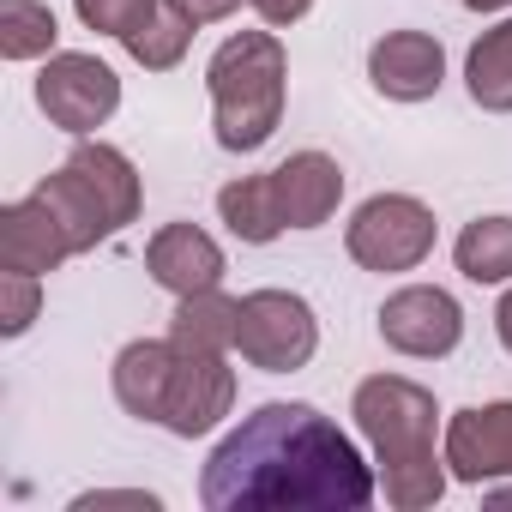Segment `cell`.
I'll return each mask as SVG.
<instances>
[{"label": "cell", "mask_w": 512, "mask_h": 512, "mask_svg": "<svg viewBox=\"0 0 512 512\" xmlns=\"http://www.w3.org/2000/svg\"><path fill=\"white\" fill-rule=\"evenodd\" d=\"M446 470L470 488L512 476V404H470L446 422Z\"/></svg>", "instance_id": "cell-10"}, {"label": "cell", "mask_w": 512, "mask_h": 512, "mask_svg": "<svg viewBox=\"0 0 512 512\" xmlns=\"http://www.w3.org/2000/svg\"><path fill=\"white\" fill-rule=\"evenodd\" d=\"M217 217L229 223L235 241H253L266 247L284 235V217H278V199H272V175H241L217 193Z\"/></svg>", "instance_id": "cell-18"}, {"label": "cell", "mask_w": 512, "mask_h": 512, "mask_svg": "<svg viewBox=\"0 0 512 512\" xmlns=\"http://www.w3.org/2000/svg\"><path fill=\"white\" fill-rule=\"evenodd\" d=\"M169 380H175V338H133L115 356V404L139 422H163Z\"/></svg>", "instance_id": "cell-15"}, {"label": "cell", "mask_w": 512, "mask_h": 512, "mask_svg": "<svg viewBox=\"0 0 512 512\" xmlns=\"http://www.w3.org/2000/svg\"><path fill=\"white\" fill-rule=\"evenodd\" d=\"M344 247L362 272H416L434 253V211L410 193H374L356 205Z\"/></svg>", "instance_id": "cell-6"}, {"label": "cell", "mask_w": 512, "mask_h": 512, "mask_svg": "<svg viewBox=\"0 0 512 512\" xmlns=\"http://www.w3.org/2000/svg\"><path fill=\"white\" fill-rule=\"evenodd\" d=\"M37 109L61 133L85 139V133H97L121 109V79L97 55H49V67L37 73Z\"/></svg>", "instance_id": "cell-7"}, {"label": "cell", "mask_w": 512, "mask_h": 512, "mask_svg": "<svg viewBox=\"0 0 512 512\" xmlns=\"http://www.w3.org/2000/svg\"><path fill=\"white\" fill-rule=\"evenodd\" d=\"M79 7V19L91 25V31H103V37H133V31H145L151 25V13L163 7V0H73Z\"/></svg>", "instance_id": "cell-22"}, {"label": "cell", "mask_w": 512, "mask_h": 512, "mask_svg": "<svg viewBox=\"0 0 512 512\" xmlns=\"http://www.w3.org/2000/svg\"><path fill=\"white\" fill-rule=\"evenodd\" d=\"M145 272H151L169 296L217 290V284H223V247H217L199 223H163V229L145 241Z\"/></svg>", "instance_id": "cell-13"}, {"label": "cell", "mask_w": 512, "mask_h": 512, "mask_svg": "<svg viewBox=\"0 0 512 512\" xmlns=\"http://www.w3.org/2000/svg\"><path fill=\"white\" fill-rule=\"evenodd\" d=\"M193 31H199V25L175 7V0H163V7L151 13V25L127 37V55H133L139 67H151V73H169V67H181V55H187Z\"/></svg>", "instance_id": "cell-21"}, {"label": "cell", "mask_w": 512, "mask_h": 512, "mask_svg": "<svg viewBox=\"0 0 512 512\" xmlns=\"http://www.w3.org/2000/svg\"><path fill=\"white\" fill-rule=\"evenodd\" d=\"M350 416L374 446V476L386 488V506L428 512L446 494V452H434V422H440L434 392L404 374H374L356 386Z\"/></svg>", "instance_id": "cell-2"}, {"label": "cell", "mask_w": 512, "mask_h": 512, "mask_svg": "<svg viewBox=\"0 0 512 512\" xmlns=\"http://www.w3.org/2000/svg\"><path fill=\"white\" fill-rule=\"evenodd\" d=\"M253 13H260L272 31H284V25H296V19H308L314 13V0H247Z\"/></svg>", "instance_id": "cell-25"}, {"label": "cell", "mask_w": 512, "mask_h": 512, "mask_svg": "<svg viewBox=\"0 0 512 512\" xmlns=\"http://www.w3.org/2000/svg\"><path fill=\"white\" fill-rule=\"evenodd\" d=\"M235 404V374L223 362V350H187L175 344V380H169V404H163V428L181 440L211 434Z\"/></svg>", "instance_id": "cell-9"}, {"label": "cell", "mask_w": 512, "mask_h": 512, "mask_svg": "<svg viewBox=\"0 0 512 512\" xmlns=\"http://www.w3.org/2000/svg\"><path fill=\"white\" fill-rule=\"evenodd\" d=\"M235 296L223 290H193V296H175V314H169V338L187 344V350H235Z\"/></svg>", "instance_id": "cell-17"}, {"label": "cell", "mask_w": 512, "mask_h": 512, "mask_svg": "<svg viewBox=\"0 0 512 512\" xmlns=\"http://www.w3.org/2000/svg\"><path fill=\"white\" fill-rule=\"evenodd\" d=\"M380 476L314 404H260L217 440L199 476L211 512H362Z\"/></svg>", "instance_id": "cell-1"}, {"label": "cell", "mask_w": 512, "mask_h": 512, "mask_svg": "<svg viewBox=\"0 0 512 512\" xmlns=\"http://www.w3.org/2000/svg\"><path fill=\"white\" fill-rule=\"evenodd\" d=\"M494 332H500V344H506V356H512V290H506L500 308H494Z\"/></svg>", "instance_id": "cell-27"}, {"label": "cell", "mask_w": 512, "mask_h": 512, "mask_svg": "<svg viewBox=\"0 0 512 512\" xmlns=\"http://www.w3.org/2000/svg\"><path fill=\"white\" fill-rule=\"evenodd\" d=\"M43 308V284L31 272H0V338H25Z\"/></svg>", "instance_id": "cell-23"}, {"label": "cell", "mask_w": 512, "mask_h": 512, "mask_svg": "<svg viewBox=\"0 0 512 512\" xmlns=\"http://www.w3.org/2000/svg\"><path fill=\"white\" fill-rule=\"evenodd\" d=\"M61 260H73V241H67L61 217L37 193L0 205V272H31V278H43Z\"/></svg>", "instance_id": "cell-14"}, {"label": "cell", "mask_w": 512, "mask_h": 512, "mask_svg": "<svg viewBox=\"0 0 512 512\" xmlns=\"http://www.w3.org/2000/svg\"><path fill=\"white\" fill-rule=\"evenodd\" d=\"M464 85H470V103L488 109V115H512V19L482 31L464 55Z\"/></svg>", "instance_id": "cell-16"}, {"label": "cell", "mask_w": 512, "mask_h": 512, "mask_svg": "<svg viewBox=\"0 0 512 512\" xmlns=\"http://www.w3.org/2000/svg\"><path fill=\"white\" fill-rule=\"evenodd\" d=\"M97 506H139V512H157V494L145 488H97V494H79L73 512H97Z\"/></svg>", "instance_id": "cell-24"}, {"label": "cell", "mask_w": 512, "mask_h": 512, "mask_svg": "<svg viewBox=\"0 0 512 512\" xmlns=\"http://www.w3.org/2000/svg\"><path fill=\"white\" fill-rule=\"evenodd\" d=\"M488 500H500V506H512V488H494V494H488Z\"/></svg>", "instance_id": "cell-29"}, {"label": "cell", "mask_w": 512, "mask_h": 512, "mask_svg": "<svg viewBox=\"0 0 512 512\" xmlns=\"http://www.w3.org/2000/svg\"><path fill=\"white\" fill-rule=\"evenodd\" d=\"M452 260L470 284H512V217H476L458 229Z\"/></svg>", "instance_id": "cell-19"}, {"label": "cell", "mask_w": 512, "mask_h": 512, "mask_svg": "<svg viewBox=\"0 0 512 512\" xmlns=\"http://www.w3.org/2000/svg\"><path fill=\"white\" fill-rule=\"evenodd\" d=\"M266 175H272V199H278L284 229H320V223H332V211L344 199V169L326 151H296V157H284Z\"/></svg>", "instance_id": "cell-12"}, {"label": "cell", "mask_w": 512, "mask_h": 512, "mask_svg": "<svg viewBox=\"0 0 512 512\" xmlns=\"http://www.w3.org/2000/svg\"><path fill=\"white\" fill-rule=\"evenodd\" d=\"M37 199L61 217L73 253H91L97 241H109L139 217V169L127 163V151L103 139H79L73 157L49 181H37Z\"/></svg>", "instance_id": "cell-4"}, {"label": "cell", "mask_w": 512, "mask_h": 512, "mask_svg": "<svg viewBox=\"0 0 512 512\" xmlns=\"http://www.w3.org/2000/svg\"><path fill=\"white\" fill-rule=\"evenodd\" d=\"M368 85L386 103H428L446 85V49L428 31H386L368 49Z\"/></svg>", "instance_id": "cell-11"}, {"label": "cell", "mask_w": 512, "mask_h": 512, "mask_svg": "<svg viewBox=\"0 0 512 512\" xmlns=\"http://www.w3.org/2000/svg\"><path fill=\"white\" fill-rule=\"evenodd\" d=\"M211 127L223 151H260L278 121H284V85H290V55L272 31H235L211 67Z\"/></svg>", "instance_id": "cell-3"}, {"label": "cell", "mask_w": 512, "mask_h": 512, "mask_svg": "<svg viewBox=\"0 0 512 512\" xmlns=\"http://www.w3.org/2000/svg\"><path fill=\"white\" fill-rule=\"evenodd\" d=\"M470 13H500V7H512V0H464Z\"/></svg>", "instance_id": "cell-28"}, {"label": "cell", "mask_w": 512, "mask_h": 512, "mask_svg": "<svg viewBox=\"0 0 512 512\" xmlns=\"http://www.w3.org/2000/svg\"><path fill=\"white\" fill-rule=\"evenodd\" d=\"M55 13L43 0H0V55L7 61H37V55H55Z\"/></svg>", "instance_id": "cell-20"}, {"label": "cell", "mask_w": 512, "mask_h": 512, "mask_svg": "<svg viewBox=\"0 0 512 512\" xmlns=\"http://www.w3.org/2000/svg\"><path fill=\"white\" fill-rule=\"evenodd\" d=\"M235 350L260 374H296L320 350V320L296 290H253L235 308Z\"/></svg>", "instance_id": "cell-5"}, {"label": "cell", "mask_w": 512, "mask_h": 512, "mask_svg": "<svg viewBox=\"0 0 512 512\" xmlns=\"http://www.w3.org/2000/svg\"><path fill=\"white\" fill-rule=\"evenodd\" d=\"M175 7H181L193 25H217V19H229V13L241 7V0H175Z\"/></svg>", "instance_id": "cell-26"}, {"label": "cell", "mask_w": 512, "mask_h": 512, "mask_svg": "<svg viewBox=\"0 0 512 512\" xmlns=\"http://www.w3.org/2000/svg\"><path fill=\"white\" fill-rule=\"evenodd\" d=\"M380 338L398 350V356H416V362H440L458 350L464 338V308L440 290V284H404L380 302Z\"/></svg>", "instance_id": "cell-8"}]
</instances>
